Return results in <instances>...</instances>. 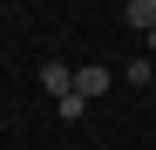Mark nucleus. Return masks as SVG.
Returning <instances> with one entry per match:
<instances>
[{
  "label": "nucleus",
  "instance_id": "1",
  "mask_svg": "<svg viewBox=\"0 0 156 150\" xmlns=\"http://www.w3.org/2000/svg\"><path fill=\"white\" fill-rule=\"evenodd\" d=\"M109 82H115V68H75V96H82V103H95V96H109Z\"/></svg>",
  "mask_w": 156,
  "mask_h": 150
},
{
  "label": "nucleus",
  "instance_id": "2",
  "mask_svg": "<svg viewBox=\"0 0 156 150\" xmlns=\"http://www.w3.org/2000/svg\"><path fill=\"white\" fill-rule=\"evenodd\" d=\"M34 82L61 103V96H75V68H68V62H41V75H34Z\"/></svg>",
  "mask_w": 156,
  "mask_h": 150
},
{
  "label": "nucleus",
  "instance_id": "4",
  "mask_svg": "<svg viewBox=\"0 0 156 150\" xmlns=\"http://www.w3.org/2000/svg\"><path fill=\"white\" fill-rule=\"evenodd\" d=\"M149 89H156V62H149Z\"/></svg>",
  "mask_w": 156,
  "mask_h": 150
},
{
  "label": "nucleus",
  "instance_id": "3",
  "mask_svg": "<svg viewBox=\"0 0 156 150\" xmlns=\"http://www.w3.org/2000/svg\"><path fill=\"white\" fill-rule=\"evenodd\" d=\"M122 21H129V28H143V34H149V28H156V0H129V7H122Z\"/></svg>",
  "mask_w": 156,
  "mask_h": 150
}]
</instances>
